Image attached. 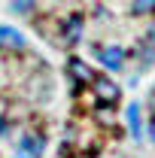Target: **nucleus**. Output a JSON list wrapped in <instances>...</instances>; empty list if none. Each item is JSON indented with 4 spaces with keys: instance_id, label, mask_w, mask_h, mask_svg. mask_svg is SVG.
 <instances>
[{
    "instance_id": "11",
    "label": "nucleus",
    "mask_w": 155,
    "mask_h": 158,
    "mask_svg": "<svg viewBox=\"0 0 155 158\" xmlns=\"http://www.w3.org/2000/svg\"><path fill=\"white\" fill-rule=\"evenodd\" d=\"M15 158H27V155H24V152H19V155H15Z\"/></svg>"
},
{
    "instance_id": "9",
    "label": "nucleus",
    "mask_w": 155,
    "mask_h": 158,
    "mask_svg": "<svg viewBox=\"0 0 155 158\" xmlns=\"http://www.w3.org/2000/svg\"><path fill=\"white\" fill-rule=\"evenodd\" d=\"M149 137L155 140V118H152V122H149Z\"/></svg>"
},
{
    "instance_id": "5",
    "label": "nucleus",
    "mask_w": 155,
    "mask_h": 158,
    "mask_svg": "<svg viewBox=\"0 0 155 158\" xmlns=\"http://www.w3.org/2000/svg\"><path fill=\"white\" fill-rule=\"evenodd\" d=\"M128 128H131L134 140H140V134H143V125H140V106H137V103H131V106H128Z\"/></svg>"
},
{
    "instance_id": "6",
    "label": "nucleus",
    "mask_w": 155,
    "mask_h": 158,
    "mask_svg": "<svg viewBox=\"0 0 155 158\" xmlns=\"http://www.w3.org/2000/svg\"><path fill=\"white\" fill-rule=\"evenodd\" d=\"M70 73H73V76L76 79H91V70H88V67H85V64H82V61H70Z\"/></svg>"
},
{
    "instance_id": "2",
    "label": "nucleus",
    "mask_w": 155,
    "mask_h": 158,
    "mask_svg": "<svg viewBox=\"0 0 155 158\" xmlns=\"http://www.w3.org/2000/svg\"><path fill=\"white\" fill-rule=\"evenodd\" d=\"M43 146H46V143H43V137H34V134H27V137L19 143V152H24L27 158H40V155H43Z\"/></svg>"
},
{
    "instance_id": "3",
    "label": "nucleus",
    "mask_w": 155,
    "mask_h": 158,
    "mask_svg": "<svg viewBox=\"0 0 155 158\" xmlns=\"http://www.w3.org/2000/svg\"><path fill=\"white\" fill-rule=\"evenodd\" d=\"M0 43H3V46H15V49H24V43H27V40L21 37L15 27H0Z\"/></svg>"
},
{
    "instance_id": "10",
    "label": "nucleus",
    "mask_w": 155,
    "mask_h": 158,
    "mask_svg": "<svg viewBox=\"0 0 155 158\" xmlns=\"http://www.w3.org/2000/svg\"><path fill=\"white\" fill-rule=\"evenodd\" d=\"M0 134H6V122L3 118H0Z\"/></svg>"
},
{
    "instance_id": "4",
    "label": "nucleus",
    "mask_w": 155,
    "mask_h": 158,
    "mask_svg": "<svg viewBox=\"0 0 155 158\" xmlns=\"http://www.w3.org/2000/svg\"><path fill=\"white\" fill-rule=\"evenodd\" d=\"M94 88H97V94H100V98L103 100H116L119 98V85H113V82H110V79H94Z\"/></svg>"
},
{
    "instance_id": "7",
    "label": "nucleus",
    "mask_w": 155,
    "mask_h": 158,
    "mask_svg": "<svg viewBox=\"0 0 155 158\" xmlns=\"http://www.w3.org/2000/svg\"><path fill=\"white\" fill-rule=\"evenodd\" d=\"M155 9V0H134V12L143 15V12H152Z\"/></svg>"
},
{
    "instance_id": "1",
    "label": "nucleus",
    "mask_w": 155,
    "mask_h": 158,
    "mask_svg": "<svg viewBox=\"0 0 155 158\" xmlns=\"http://www.w3.org/2000/svg\"><path fill=\"white\" fill-rule=\"evenodd\" d=\"M97 58H100V64H103L107 70H122V67H125V52H122L119 46H107V49H100Z\"/></svg>"
},
{
    "instance_id": "8",
    "label": "nucleus",
    "mask_w": 155,
    "mask_h": 158,
    "mask_svg": "<svg viewBox=\"0 0 155 158\" xmlns=\"http://www.w3.org/2000/svg\"><path fill=\"white\" fill-rule=\"evenodd\" d=\"M31 9V0H15V12H27Z\"/></svg>"
}]
</instances>
